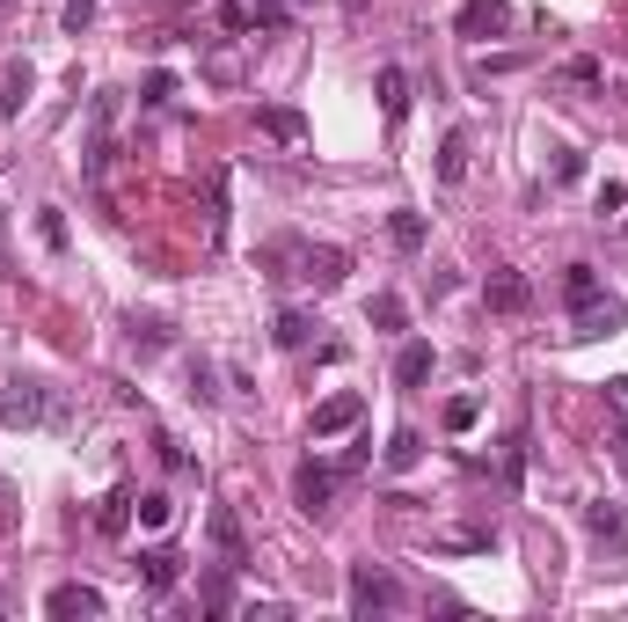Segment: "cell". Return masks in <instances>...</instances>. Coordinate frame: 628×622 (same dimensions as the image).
Segmentation results:
<instances>
[{"instance_id":"1","label":"cell","mask_w":628,"mask_h":622,"mask_svg":"<svg viewBox=\"0 0 628 622\" xmlns=\"http://www.w3.org/2000/svg\"><path fill=\"white\" fill-rule=\"evenodd\" d=\"M44 418H59L52 410V381H37V373L0 381V425L8 432H30V425H44Z\"/></svg>"},{"instance_id":"2","label":"cell","mask_w":628,"mask_h":622,"mask_svg":"<svg viewBox=\"0 0 628 622\" xmlns=\"http://www.w3.org/2000/svg\"><path fill=\"white\" fill-rule=\"evenodd\" d=\"M344 601H351V615H395V608H409V593H402L381 564H351Z\"/></svg>"},{"instance_id":"3","label":"cell","mask_w":628,"mask_h":622,"mask_svg":"<svg viewBox=\"0 0 628 622\" xmlns=\"http://www.w3.org/2000/svg\"><path fill=\"white\" fill-rule=\"evenodd\" d=\"M358 418H366V395H358V389H336L330 403H314V440H336V432H351Z\"/></svg>"},{"instance_id":"4","label":"cell","mask_w":628,"mask_h":622,"mask_svg":"<svg viewBox=\"0 0 628 622\" xmlns=\"http://www.w3.org/2000/svg\"><path fill=\"white\" fill-rule=\"evenodd\" d=\"M454 30L460 37H505L511 30V0H460Z\"/></svg>"},{"instance_id":"5","label":"cell","mask_w":628,"mask_h":622,"mask_svg":"<svg viewBox=\"0 0 628 622\" xmlns=\"http://www.w3.org/2000/svg\"><path fill=\"white\" fill-rule=\"evenodd\" d=\"M621 322H628V308L614 301V293H592V301L577 308V330H570V338H585V344H592V338H614Z\"/></svg>"},{"instance_id":"6","label":"cell","mask_w":628,"mask_h":622,"mask_svg":"<svg viewBox=\"0 0 628 622\" xmlns=\"http://www.w3.org/2000/svg\"><path fill=\"white\" fill-rule=\"evenodd\" d=\"M344 271H351V257H344L336 242H314V249H300V279H314L322 293H330V285H344Z\"/></svg>"},{"instance_id":"7","label":"cell","mask_w":628,"mask_h":622,"mask_svg":"<svg viewBox=\"0 0 628 622\" xmlns=\"http://www.w3.org/2000/svg\"><path fill=\"white\" fill-rule=\"evenodd\" d=\"M330 491H336V476L322 462H300L293 469V498H300V513H330Z\"/></svg>"},{"instance_id":"8","label":"cell","mask_w":628,"mask_h":622,"mask_svg":"<svg viewBox=\"0 0 628 622\" xmlns=\"http://www.w3.org/2000/svg\"><path fill=\"white\" fill-rule=\"evenodd\" d=\"M483 301L497 308V315H519V308L534 301V285H526L519 271H489V279H483Z\"/></svg>"},{"instance_id":"9","label":"cell","mask_w":628,"mask_h":622,"mask_svg":"<svg viewBox=\"0 0 628 622\" xmlns=\"http://www.w3.org/2000/svg\"><path fill=\"white\" fill-rule=\"evenodd\" d=\"M432 367H438V352H432L424 338H409V344L395 352V389H424V381H432Z\"/></svg>"},{"instance_id":"10","label":"cell","mask_w":628,"mask_h":622,"mask_svg":"<svg viewBox=\"0 0 628 622\" xmlns=\"http://www.w3.org/2000/svg\"><path fill=\"white\" fill-rule=\"evenodd\" d=\"M30 89H37V73L22 67V59H8V67H0V118H22Z\"/></svg>"},{"instance_id":"11","label":"cell","mask_w":628,"mask_h":622,"mask_svg":"<svg viewBox=\"0 0 628 622\" xmlns=\"http://www.w3.org/2000/svg\"><path fill=\"white\" fill-rule=\"evenodd\" d=\"M132 571L146 579V593H169L175 579H183V556H175V550H140V564H132Z\"/></svg>"},{"instance_id":"12","label":"cell","mask_w":628,"mask_h":622,"mask_svg":"<svg viewBox=\"0 0 628 622\" xmlns=\"http://www.w3.org/2000/svg\"><path fill=\"white\" fill-rule=\"evenodd\" d=\"M256 124L271 132V140H285V147H300V140H307V118H300L293 103H263V110H256Z\"/></svg>"},{"instance_id":"13","label":"cell","mask_w":628,"mask_h":622,"mask_svg":"<svg viewBox=\"0 0 628 622\" xmlns=\"http://www.w3.org/2000/svg\"><path fill=\"white\" fill-rule=\"evenodd\" d=\"M44 615H103V593L95 586H52L44 593Z\"/></svg>"},{"instance_id":"14","label":"cell","mask_w":628,"mask_h":622,"mask_svg":"<svg viewBox=\"0 0 628 622\" xmlns=\"http://www.w3.org/2000/svg\"><path fill=\"white\" fill-rule=\"evenodd\" d=\"M585 528H592L599 542H628V513L614 498H592V505H585Z\"/></svg>"},{"instance_id":"15","label":"cell","mask_w":628,"mask_h":622,"mask_svg":"<svg viewBox=\"0 0 628 622\" xmlns=\"http://www.w3.org/2000/svg\"><path fill=\"white\" fill-rule=\"evenodd\" d=\"M381 118L387 124L409 118V73H402V67H381Z\"/></svg>"},{"instance_id":"16","label":"cell","mask_w":628,"mask_h":622,"mask_svg":"<svg viewBox=\"0 0 628 622\" xmlns=\"http://www.w3.org/2000/svg\"><path fill=\"white\" fill-rule=\"evenodd\" d=\"M212 542H220V556L227 564H249V542H242V520L227 513V505H212Z\"/></svg>"},{"instance_id":"17","label":"cell","mask_w":628,"mask_h":622,"mask_svg":"<svg viewBox=\"0 0 628 622\" xmlns=\"http://www.w3.org/2000/svg\"><path fill=\"white\" fill-rule=\"evenodd\" d=\"M271 338H278L285 352H300V344L314 338V315H307V308H278V322H271Z\"/></svg>"},{"instance_id":"18","label":"cell","mask_w":628,"mask_h":622,"mask_svg":"<svg viewBox=\"0 0 628 622\" xmlns=\"http://www.w3.org/2000/svg\"><path fill=\"white\" fill-rule=\"evenodd\" d=\"M417 462H424V432L417 425H395V440H387V469L402 476V469H417Z\"/></svg>"},{"instance_id":"19","label":"cell","mask_w":628,"mask_h":622,"mask_svg":"<svg viewBox=\"0 0 628 622\" xmlns=\"http://www.w3.org/2000/svg\"><path fill=\"white\" fill-rule=\"evenodd\" d=\"M460 177H468V132L454 124V132H446V147H438V183H460Z\"/></svg>"},{"instance_id":"20","label":"cell","mask_w":628,"mask_h":622,"mask_svg":"<svg viewBox=\"0 0 628 622\" xmlns=\"http://www.w3.org/2000/svg\"><path fill=\"white\" fill-rule=\"evenodd\" d=\"M366 322H373V330H409V308H402V293H373V301H366Z\"/></svg>"},{"instance_id":"21","label":"cell","mask_w":628,"mask_h":622,"mask_svg":"<svg viewBox=\"0 0 628 622\" xmlns=\"http://www.w3.org/2000/svg\"><path fill=\"white\" fill-rule=\"evenodd\" d=\"M387 234H395L402 257H417V249H424V213H409V205H402V213L387 220Z\"/></svg>"},{"instance_id":"22","label":"cell","mask_w":628,"mask_h":622,"mask_svg":"<svg viewBox=\"0 0 628 622\" xmlns=\"http://www.w3.org/2000/svg\"><path fill=\"white\" fill-rule=\"evenodd\" d=\"M124 520H132V491L118 483V491H110L103 505H95V528H103V534H124Z\"/></svg>"},{"instance_id":"23","label":"cell","mask_w":628,"mask_h":622,"mask_svg":"<svg viewBox=\"0 0 628 622\" xmlns=\"http://www.w3.org/2000/svg\"><path fill=\"white\" fill-rule=\"evenodd\" d=\"M592 293H599V271L592 264H570V271H563V301H570V308H585Z\"/></svg>"},{"instance_id":"24","label":"cell","mask_w":628,"mask_h":622,"mask_svg":"<svg viewBox=\"0 0 628 622\" xmlns=\"http://www.w3.org/2000/svg\"><path fill=\"white\" fill-rule=\"evenodd\" d=\"M132 513H140V528H169V520H175V498L169 491H146V498H132Z\"/></svg>"},{"instance_id":"25","label":"cell","mask_w":628,"mask_h":622,"mask_svg":"<svg viewBox=\"0 0 628 622\" xmlns=\"http://www.w3.org/2000/svg\"><path fill=\"white\" fill-rule=\"evenodd\" d=\"M212 16H220V30H256V8H249V0H220V8H212Z\"/></svg>"},{"instance_id":"26","label":"cell","mask_w":628,"mask_h":622,"mask_svg":"<svg viewBox=\"0 0 628 622\" xmlns=\"http://www.w3.org/2000/svg\"><path fill=\"white\" fill-rule=\"evenodd\" d=\"M234 571V564H227ZM227 571H212V579H205V608H212V615H227V608H234V586H227Z\"/></svg>"},{"instance_id":"27","label":"cell","mask_w":628,"mask_h":622,"mask_svg":"<svg viewBox=\"0 0 628 622\" xmlns=\"http://www.w3.org/2000/svg\"><path fill=\"white\" fill-rule=\"evenodd\" d=\"M475 418H483V403H475V395H454V403H446V432H468Z\"/></svg>"},{"instance_id":"28","label":"cell","mask_w":628,"mask_h":622,"mask_svg":"<svg viewBox=\"0 0 628 622\" xmlns=\"http://www.w3.org/2000/svg\"><path fill=\"white\" fill-rule=\"evenodd\" d=\"M37 234H44V249H67V220H59V205H44V220H37Z\"/></svg>"},{"instance_id":"29","label":"cell","mask_w":628,"mask_h":622,"mask_svg":"<svg viewBox=\"0 0 628 622\" xmlns=\"http://www.w3.org/2000/svg\"><path fill=\"white\" fill-rule=\"evenodd\" d=\"M607 410H614V425L628 432V373H621V381H607Z\"/></svg>"},{"instance_id":"30","label":"cell","mask_w":628,"mask_h":622,"mask_svg":"<svg viewBox=\"0 0 628 622\" xmlns=\"http://www.w3.org/2000/svg\"><path fill=\"white\" fill-rule=\"evenodd\" d=\"M175 96V73H146V89H140V103H169Z\"/></svg>"},{"instance_id":"31","label":"cell","mask_w":628,"mask_h":622,"mask_svg":"<svg viewBox=\"0 0 628 622\" xmlns=\"http://www.w3.org/2000/svg\"><path fill=\"white\" fill-rule=\"evenodd\" d=\"M577 177H585V154H577V147H563V154H556V183H577Z\"/></svg>"},{"instance_id":"32","label":"cell","mask_w":628,"mask_h":622,"mask_svg":"<svg viewBox=\"0 0 628 622\" xmlns=\"http://www.w3.org/2000/svg\"><path fill=\"white\" fill-rule=\"evenodd\" d=\"M154 447H161V462H169V469H175V476H183V469H191V454H183V440H169V432H161V440H154Z\"/></svg>"},{"instance_id":"33","label":"cell","mask_w":628,"mask_h":622,"mask_svg":"<svg viewBox=\"0 0 628 622\" xmlns=\"http://www.w3.org/2000/svg\"><path fill=\"white\" fill-rule=\"evenodd\" d=\"M621 205H628V183H599V220L621 213Z\"/></svg>"},{"instance_id":"34","label":"cell","mask_w":628,"mask_h":622,"mask_svg":"<svg viewBox=\"0 0 628 622\" xmlns=\"http://www.w3.org/2000/svg\"><path fill=\"white\" fill-rule=\"evenodd\" d=\"M88 22H95V0H67V30H73V37H81V30H88Z\"/></svg>"},{"instance_id":"35","label":"cell","mask_w":628,"mask_h":622,"mask_svg":"<svg viewBox=\"0 0 628 622\" xmlns=\"http://www.w3.org/2000/svg\"><path fill=\"white\" fill-rule=\"evenodd\" d=\"M191 395H205V403H220V389H212V367H205V359H197V367H191Z\"/></svg>"},{"instance_id":"36","label":"cell","mask_w":628,"mask_h":622,"mask_svg":"<svg viewBox=\"0 0 628 622\" xmlns=\"http://www.w3.org/2000/svg\"><path fill=\"white\" fill-rule=\"evenodd\" d=\"M0 615H8V593H0Z\"/></svg>"},{"instance_id":"37","label":"cell","mask_w":628,"mask_h":622,"mask_svg":"<svg viewBox=\"0 0 628 622\" xmlns=\"http://www.w3.org/2000/svg\"><path fill=\"white\" fill-rule=\"evenodd\" d=\"M0 228H8V220H0Z\"/></svg>"}]
</instances>
